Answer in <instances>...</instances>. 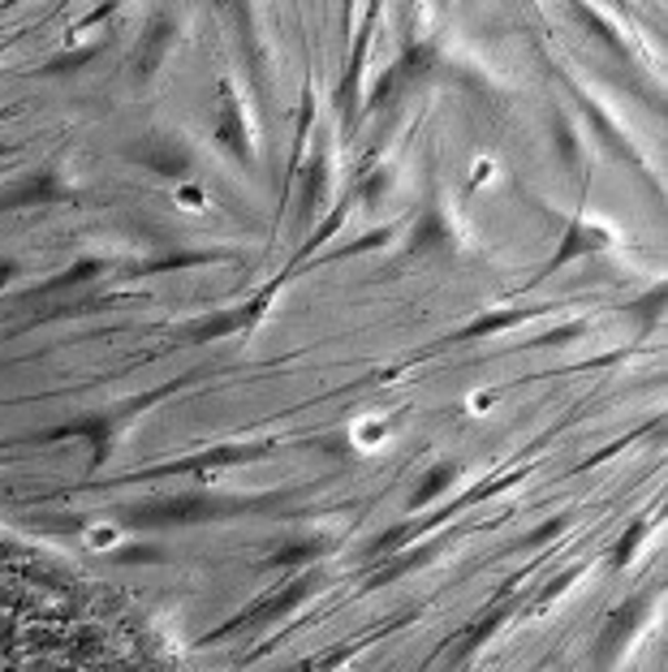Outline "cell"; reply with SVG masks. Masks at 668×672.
Segmentation results:
<instances>
[{
  "label": "cell",
  "mask_w": 668,
  "mask_h": 672,
  "mask_svg": "<svg viewBox=\"0 0 668 672\" xmlns=\"http://www.w3.org/2000/svg\"><path fill=\"white\" fill-rule=\"evenodd\" d=\"M0 672H48L40 638L4 578H0Z\"/></svg>",
  "instance_id": "cell-1"
}]
</instances>
